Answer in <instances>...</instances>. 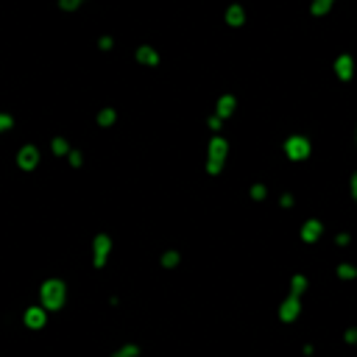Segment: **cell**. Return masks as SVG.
<instances>
[{
	"instance_id": "obj_1",
	"label": "cell",
	"mask_w": 357,
	"mask_h": 357,
	"mask_svg": "<svg viewBox=\"0 0 357 357\" xmlns=\"http://www.w3.org/2000/svg\"><path fill=\"white\" fill-rule=\"evenodd\" d=\"M64 296H67V290H64V285L59 279H50L45 282L42 287V301H45V307L48 310H59L64 304Z\"/></svg>"
},
{
	"instance_id": "obj_2",
	"label": "cell",
	"mask_w": 357,
	"mask_h": 357,
	"mask_svg": "<svg viewBox=\"0 0 357 357\" xmlns=\"http://www.w3.org/2000/svg\"><path fill=\"white\" fill-rule=\"evenodd\" d=\"M45 321H48V315H45V310H39V307H31L28 313H25V324H28L31 329H42Z\"/></svg>"
},
{
	"instance_id": "obj_3",
	"label": "cell",
	"mask_w": 357,
	"mask_h": 357,
	"mask_svg": "<svg viewBox=\"0 0 357 357\" xmlns=\"http://www.w3.org/2000/svg\"><path fill=\"white\" fill-rule=\"evenodd\" d=\"M282 321H296L299 318V301L296 299H287L285 304H282Z\"/></svg>"
},
{
	"instance_id": "obj_4",
	"label": "cell",
	"mask_w": 357,
	"mask_h": 357,
	"mask_svg": "<svg viewBox=\"0 0 357 357\" xmlns=\"http://www.w3.org/2000/svg\"><path fill=\"white\" fill-rule=\"evenodd\" d=\"M287 154L293 156V159H304V156H307V142H304V140L287 142Z\"/></svg>"
},
{
	"instance_id": "obj_5",
	"label": "cell",
	"mask_w": 357,
	"mask_h": 357,
	"mask_svg": "<svg viewBox=\"0 0 357 357\" xmlns=\"http://www.w3.org/2000/svg\"><path fill=\"white\" fill-rule=\"evenodd\" d=\"M20 165H25V168H34L36 165V151L34 148H25V151L20 154Z\"/></svg>"
},
{
	"instance_id": "obj_6",
	"label": "cell",
	"mask_w": 357,
	"mask_h": 357,
	"mask_svg": "<svg viewBox=\"0 0 357 357\" xmlns=\"http://www.w3.org/2000/svg\"><path fill=\"white\" fill-rule=\"evenodd\" d=\"M112 357H140V346H134V343H128V346H123L120 352H115Z\"/></svg>"
},
{
	"instance_id": "obj_7",
	"label": "cell",
	"mask_w": 357,
	"mask_h": 357,
	"mask_svg": "<svg viewBox=\"0 0 357 357\" xmlns=\"http://www.w3.org/2000/svg\"><path fill=\"white\" fill-rule=\"evenodd\" d=\"M318 232H321V229H318V224H313V226H307V229H304V238H307V240H315V238H318Z\"/></svg>"
}]
</instances>
